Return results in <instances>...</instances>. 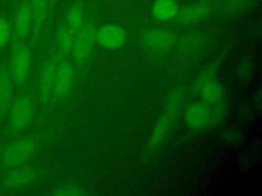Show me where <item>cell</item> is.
I'll use <instances>...</instances> for the list:
<instances>
[{
	"label": "cell",
	"instance_id": "24",
	"mask_svg": "<svg viewBox=\"0 0 262 196\" xmlns=\"http://www.w3.org/2000/svg\"><path fill=\"white\" fill-rule=\"evenodd\" d=\"M255 0H227L224 4V11L229 15L244 13L254 6Z\"/></svg>",
	"mask_w": 262,
	"mask_h": 196
},
{
	"label": "cell",
	"instance_id": "9",
	"mask_svg": "<svg viewBox=\"0 0 262 196\" xmlns=\"http://www.w3.org/2000/svg\"><path fill=\"white\" fill-rule=\"evenodd\" d=\"M176 41L177 36L175 31L169 28H152L144 34L142 39L144 47L156 52L169 50Z\"/></svg>",
	"mask_w": 262,
	"mask_h": 196
},
{
	"label": "cell",
	"instance_id": "28",
	"mask_svg": "<svg viewBox=\"0 0 262 196\" xmlns=\"http://www.w3.org/2000/svg\"><path fill=\"white\" fill-rule=\"evenodd\" d=\"M254 99L256 100V102H254V104L257 106V107H260L261 106V94H260V90H258L256 92V95H254Z\"/></svg>",
	"mask_w": 262,
	"mask_h": 196
},
{
	"label": "cell",
	"instance_id": "7",
	"mask_svg": "<svg viewBox=\"0 0 262 196\" xmlns=\"http://www.w3.org/2000/svg\"><path fill=\"white\" fill-rule=\"evenodd\" d=\"M95 44L105 50H118L125 45L127 33L117 23H105L94 31Z\"/></svg>",
	"mask_w": 262,
	"mask_h": 196
},
{
	"label": "cell",
	"instance_id": "22",
	"mask_svg": "<svg viewBox=\"0 0 262 196\" xmlns=\"http://www.w3.org/2000/svg\"><path fill=\"white\" fill-rule=\"evenodd\" d=\"M219 66H220V63H219V61H217V60H214V61H211L210 63H208V64L199 72V75H198L196 78L194 79V82H193V85H192V90H193V92H194L203 83H205L206 81L211 80V79H213V78H216V77H217L218 69H219Z\"/></svg>",
	"mask_w": 262,
	"mask_h": 196
},
{
	"label": "cell",
	"instance_id": "4",
	"mask_svg": "<svg viewBox=\"0 0 262 196\" xmlns=\"http://www.w3.org/2000/svg\"><path fill=\"white\" fill-rule=\"evenodd\" d=\"M36 143L31 138H21L7 143L1 153L0 160L6 167L25 164L36 152Z\"/></svg>",
	"mask_w": 262,
	"mask_h": 196
},
{
	"label": "cell",
	"instance_id": "18",
	"mask_svg": "<svg viewBox=\"0 0 262 196\" xmlns=\"http://www.w3.org/2000/svg\"><path fill=\"white\" fill-rule=\"evenodd\" d=\"M49 0H30L33 15V33L35 36L41 31L48 12Z\"/></svg>",
	"mask_w": 262,
	"mask_h": 196
},
{
	"label": "cell",
	"instance_id": "19",
	"mask_svg": "<svg viewBox=\"0 0 262 196\" xmlns=\"http://www.w3.org/2000/svg\"><path fill=\"white\" fill-rule=\"evenodd\" d=\"M75 40V33L67 26H62L58 29L55 35V42L58 45V56L63 58L71 52Z\"/></svg>",
	"mask_w": 262,
	"mask_h": 196
},
{
	"label": "cell",
	"instance_id": "21",
	"mask_svg": "<svg viewBox=\"0 0 262 196\" xmlns=\"http://www.w3.org/2000/svg\"><path fill=\"white\" fill-rule=\"evenodd\" d=\"M254 74V61L250 57L242 58L237 64L235 69L236 79L242 84H247L252 79Z\"/></svg>",
	"mask_w": 262,
	"mask_h": 196
},
{
	"label": "cell",
	"instance_id": "10",
	"mask_svg": "<svg viewBox=\"0 0 262 196\" xmlns=\"http://www.w3.org/2000/svg\"><path fill=\"white\" fill-rule=\"evenodd\" d=\"M36 178V170L29 165H17L10 167L2 180V185L5 189L16 191L28 188Z\"/></svg>",
	"mask_w": 262,
	"mask_h": 196
},
{
	"label": "cell",
	"instance_id": "12",
	"mask_svg": "<svg viewBox=\"0 0 262 196\" xmlns=\"http://www.w3.org/2000/svg\"><path fill=\"white\" fill-rule=\"evenodd\" d=\"M212 12V5L206 1L192 3L179 8L176 20L179 26L190 27L207 19Z\"/></svg>",
	"mask_w": 262,
	"mask_h": 196
},
{
	"label": "cell",
	"instance_id": "29",
	"mask_svg": "<svg viewBox=\"0 0 262 196\" xmlns=\"http://www.w3.org/2000/svg\"><path fill=\"white\" fill-rule=\"evenodd\" d=\"M207 3H209V4H211L212 5V3L214 2V1H217V0H205Z\"/></svg>",
	"mask_w": 262,
	"mask_h": 196
},
{
	"label": "cell",
	"instance_id": "25",
	"mask_svg": "<svg viewBox=\"0 0 262 196\" xmlns=\"http://www.w3.org/2000/svg\"><path fill=\"white\" fill-rule=\"evenodd\" d=\"M229 106L226 100L212 106V118H211V130L220 126L228 116Z\"/></svg>",
	"mask_w": 262,
	"mask_h": 196
},
{
	"label": "cell",
	"instance_id": "23",
	"mask_svg": "<svg viewBox=\"0 0 262 196\" xmlns=\"http://www.w3.org/2000/svg\"><path fill=\"white\" fill-rule=\"evenodd\" d=\"M84 26V13L79 5L72 6L67 12V27L77 33Z\"/></svg>",
	"mask_w": 262,
	"mask_h": 196
},
{
	"label": "cell",
	"instance_id": "30",
	"mask_svg": "<svg viewBox=\"0 0 262 196\" xmlns=\"http://www.w3.org/2000/svg\"><path fill=\"white\" fill-rule=\"evenodd\" d=\"M49 1H52V0H49Z\"/></svg>",
	"mask_w": 262,
	"mask_h": 196
},
{
	"label": "cell",
	"instance_id": "17",
	"mask_svg": "<svg viewBox=\"0 0 262 196\" xmlns=\"http://www.w3.org/2000/svg\"><path fill=\"white\" fill-rule=\"evenodd\" d=\"M206 41H207V38L202 33L193 32V33L186 34L178 42L179 52L184 54L195 53L202 50V48L205 46Z\"/></svg>",
	"mask_w": 262,
	"mask_h": 196
},
{
	"label": "cell",
	"instance_id": "16",
	"mask_svg": "<svg viewBox=\"0 0 262 196\" xmlns=\"http://www.w3.org/2000/svg\"><path fill=\"white\" fill-rule=\"evenodd\" d=\"M14 94V84L8 72H0V117L6 114Z\"/></svg>",
	"mask_w": 262,
	"mask_h": 196
},
{
	"label": "cell",
	"instance_id": "15",
	"mask_svg": "<svg viewBox=\"0 0 262 196\" xmlns=\"http://www.w3.org/2000/svg\"><path fill=\"white\" fill-rule=\"evenodd\" d=\"M151 16L161 22L170 21L176 18L179 6L176 0H155L151 4Z\"/></svg>",
	"mask_w": 262,
	"mask_h": 196
},
{
	"label": "cell",
	"instance_id": "20",
	"mask_svg": "<svg viewBox=\"0 0 262 196\" xmlns=\"http://www.w3.org/2000/svg\"><path fill=\"white\" fill-rule=\"evenodd\" d=\"M218 136L220 141L228 147H234L243 141V135L241 130L232 126L225 127L220 130Z\"/></svg>",
	"mask_w": 262,
	"mask_h": 196
},
{
	"label": "cell",
	"instance_id": "6",
	"mask_svg": "<svg viewBox=\"0 0 262 196\" xmlns=\"http://www.w3.org/2000/svg\"><path fill=\"white\" fill-rule=\"evenodd\" d=\"M94 31L95 29L91 23H86L75 35L71 52L75 62L79 66H83L92 54L95 45Z\"/></svg>",
	"mask_w": 262,
	"mask_h": 196
},
{
	"label": "cell",
	"instance_id": "11",
	"mask_svg": "<svg viewBox=\"0 0 262 196\" xmlns=\"http://www.w3.org/2000/svg\"><path fill=\"white\" fill-rule=\"evenodd\" d=\"M33 33V15L30 0H23L18 5L12 23V34L16 42H23Z\"/></svg>",
	"mask_w": 262,
	"mask_h": 196
},
{
	"label": "cell",
	"instance_id": "8",
	"mask_svg": "<svg viewBox=\"0 0 262 196\" xmlns=\"http://www.w3.org/2000/svg\"><path fill=\"white\" fill-rule=\"evenodd\" d=\"M74 81L75 69L73 64L68 59L61 58L56 64L51 96L57 100L66 98L73 89Z\"/></svg>",
	"mask_w": 262,
	"mask_h": 196
},
{
	"label": "cell",
	"instance_id": "2",
	"mask_svg": "<svg viewBox=\"0 0 262 196\" xmlns=\"http://www.w3.org/2000/svg\"><path fill=\"white\" fill-rule=\"evenodd\" d=\"M7 130L15 136L25 132L33 122L35 102L29 93H21L13 98L7 112Z\"/></svg>",
	"mask_w": 262,
	"mask_h": 196
},
{
	"label": "cell",
	"instance_id": "14",
	"mask_svg": "<svg viewBox=\"0 0 262 196\" xmlns=\"http://www.w3.org/2000/svg\"><path fill=\"white\" fill-rule=\"evenodd\" d=\"M194 93L199 96L201 101L211 106L226 100V88L217 77L203 83Z\"/></svg>",
	"mask_w": 262,
	"mask_h": 196
},
{
	"label": "cell",
	"instance_id": "1",
	"mask_svg": "<svg viewBox=\"0 0 262 196\" xmlns=\"http://www.w3.org/2000/svg\"><path fill=\"white\" fill-rule=\"evenodd\" d=\"M184 89L180 86L173 88L168 94L163 111L158 118L146 144V151L158 150L172 134L184 101Z\"/></svg>",
	"mask_w": 262,
	"mask_h": 196
},
{
	"label": "cell",
	"instance_id": "5",
	"mask_svg": "<svg viewBox=\"0 0 262 196\" xmlns=\"http://www.w3.org/2000/svg\"><path fill=\"white\" fill-rule=\"evenodd\" d=\"M183 121L187 129L193 132L211 130L212 106L199 100L189 103L183 109Z\"/></svg>",
	"mask_w": 262,
	"mask_h": 196
},
{
	"label": "cell",
	"instance_id": "3",
	"mask_svg": "<svg viewBox=\"0 0 262 196\" xmlns=\"http://www.w3.org/2000/svg\"><path fill=\"white\" fill-rule=\"evenodd\" d=\"M31 68V52L23 42H15L13 45L8 63V75L14 86L23 87L26 85Z\"/></svg>",
	"mask_w": 262,
	"mask_h": 196
},
{
	"label": "cell",
	"instance_id": "26",
	"mask_svg": "<svg viewBox=\"0 0 262 196\" xmlns=\"http://www.w3.org/2000/svg\"><path fill=\"white\" fill-rule=\"evenodd\" d=\"M12 36V27L10 22L5 17L0 16V48L5 47L10 42Z\"/></svg>",
	"mask_w": 262,
	"mask_h": 196
},
{
	"label": "cell",
	"instance_id": "13",
	"mask_svg": "<svg viewBox=\"0 0 262 196\" xmlns=\"http://www.w3.org/2000/svg\"><path fill=\"white\" fill-rule=\"evenodd\" d=\"M57 61L56 57L48 58L44 61L40 69L38 78V96L39 101L42 104H45L52 95V86Z\"/></svg>",
	"mask_w": 262,
	"mask_h": 196
},
{
	"label": "cell",
	"instance_id": "27",
	"mask_svg": "<svg viewBox=\"0 0 262 196\" xmlns=\"http://www.w3.org/2000/svg\"><path fill=\"white\" fill-rule=\"evenodd\" d=\"M52 194L58 196H79L84 195L85 192L80 187L74 184H63L61 186L56 187L52 191Z\"/></svg>",
	"mask_w": 262,
	"mask_h": 196
}]
</instances>
